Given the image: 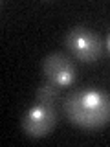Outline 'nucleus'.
<instances>
[{"instance_id": "nucleus-1", "label": "nucleus", "mask_w": 110, "mask_h": 147, "mask_svg": "<svg viewBox=\"0 0 110 147\" xmlns=\"http://www.w3.org/2000/svg\"><path fill=\"white\" fill-rule=\"evenodd\" d=\"M64 112L81 129H99L110 121V94L99 88L75 90L64 99Z\"/></svg>"}, {"instance_id": "nucleus-2", "label": "nucleus", "mask_w": 110, "mask_h": 147, "mask_svg": "<svg viewBox=\"0 0 110 147\" xmlns=\"http://www.w3.org/2000/svg\"><path fill=\"white\" fill-rule=\"evenodd\" d=\"M66 46L68 50L82 63H94L103 53L101 39L92 30L85 26H75L66 35Z\"/></svg>"}, {"instance_id": "nucleus-3", "label": "nucleus", "mask_w": 110, "mask_h": 147, "mask_svg": "<svg viewBox=\"0 0 110 147\" xmlns=\"http://www.w3.org/2000/svg\"><path fill=\"white\" fill-rule=\"evenodd\" d=\"M57 123V112L53 105L35 103L28 109V112L22 116V131L31 138H42L52 132V129Z\"/></svg>"}, {"instance_id": "nucleus-4", "label": "nucleus", "mask_w": 110, "mask_h": 147, "mask_svg": "<svg viewBox=\"0 0 110 147\" xmlns=\"http://www.w3.org/2000/svg\"><path fill=\"white\" fill-rule=\"evenodd\" d=\"M42 70L48 81L57 86H70L75 81V66L64 53H50L42 63Z\"/></svg>"}, {"instance_id": "nucleus-5", "label": "nucleus", "mask_w": 110, "mask_h": 147, "mask_svg": "<svg viewBox=\"0 0 110 147\" xmlns=\"http://www.w3.org/2000/svg\"><path fill=\"white\" fill-rule=\"evenodd\" d=\"M59 88L61 86H57V85H53L52 81H48L46 79L42 85L37 88V101L39 103H44V105H53L55 101L59 99Z\"/></svg>"}, {"instance_id": "nucleus-6", "label": "nucleus", "mask_w": 110, "mask_h": 147, "mask_svg": "<svg viewBox=\"0 0 110 147\" xmlns=\"http://www.w3.org/2000/svg\"><path fill=\"white\" fill-rule=\"evenodd\" d=\"M107 50H108V53H110V33H108V37H107Z\"/></svg>"}]
</instances>
